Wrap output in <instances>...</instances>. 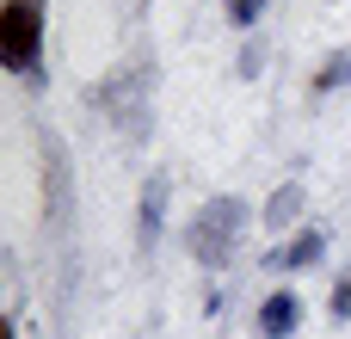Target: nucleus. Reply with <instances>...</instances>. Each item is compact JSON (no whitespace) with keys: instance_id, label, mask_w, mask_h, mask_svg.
I'll return each instance as SVG.
<instances>
[{"instance_id":"f257e3e1","label":"nucleus","mask_w":351,"mask_h":339,"mask_svg":"<svg viewBox=\"0 0 351 339\" xmlns=\"http://www.w3.org/2000/svg\"><path fill=\"white\" fill-rule=\"evenodd\" d=\"M241 229H247V204L241 198H210L197 210V222H191V259L197 266H228Z\"/></svg>"},{"instance_id":"f03ea898","label":"nucleus","mask_w":351,"mask_h":339,"mask_svg":"<svg viewBox=\"0 0 351 339\" xmlns=\"http://www.w3.org/2000/svg\"><path fill=\"white\" fill-rule=\"evenodd\" d=\"M43 49V0H0V62L12 74H31Z\"/></svg>"},{"instance_id":"7ed1b4c3","label":"nucleus","mask_w":351,"mask_h":339,"mask_svg":"<svg viewBox=\"0 0 351 339\" xmlns=\"http://www.w3.org/2000/svg\"><path fill=\"white\" fill-rule=\"evenodd\" d=\"M93 105H105V111H111V124H117L123 136H142V130H148V68L136 62V68L111 74V80L93 93Z\"/></svg>"},{"instance_id":"20e7f679","label":"nucleus","mask_w":351,"mask_h":339,"mask_svg":"<svg viewBox=\"0 0 351 339\" xmlns=\"http://www.w3.org/2000/svg\"><path fill=\"white\" fill-rule=\"evenodd\" d=\"M296 321H302V303H296L290 290L265 296V309H259V334H265V339H290V334H296Z\"/></svg>"},{"instance_id":"39448f33","label":"nucleus","mask_w":351,"mask_h":339,"mask_svg":"<svg viewBox=\"0 0 351 339\" xmlns=\"http://www.w3.org/2000/svg\"><path fill=\"white\" fill-rule=\"evenodd\" d=\"M160 198H167V179H154V185L142 191V241L160 235Z\"/></svg>"},{"instance_id":"423d86ee","label":"nucleus","mask_w":351,"mask_h":339,"mask_svg":"<svg viewBox=\"0 0 351 339\" xmlns=\"http://www.w3.org/2000/svg\"><path fill=\"white\" fill-rule=\"evenodd\" d=\"M296 210H302V185H284V191H278V198L265 204V222H271V229H284V222H290Z\"/></svg>"},{"instance_id":"0eeeda50","label":"nucleus","mask_w":351,"mask_h":339,"mask_svg":"<svg viewBox=\"0 0 351 339\" xmlns=\"http://www.w3.org/2000/svg\"><path fill=\"white\" fill-rule=\"evenodd\" d=\"M315 259H321V235H315V229H308V235H302V241H296V247H284V253H278V259H271V266H315Z\"/></svg>"},{"instance_id":"6e6552de","label":"nucleus","mask_w":351,"mask_h":339,"mask_svg":"<svg viewBox=\"0 0 351 339\" xmlns=\"http://www.w3.org/2000/svg\"><path fill=\"white\" fill-rule=\"evenodd\" d=\"M222 12H228L234 25H253V19L265 12V0H222Z\"/></svg>"},{"instance_id":"1a4fd4ad","label":"nucleus","mask_w":351,"mask_h":339,"mask_svg":"<svg viewBox=\"0 0 351 339\" xmlns=\"http://www.w3.org/2000/svg\"><path fill=\"white\" fill-rule=\"evenodd\" d=\"M333 315H339V321L351 315V278H339V284H333Z\"/></svg>"},{"instance_id":"9d476101","label":"nucleus","mask_w":351,"mask_h":339,"mask_svg":"<svg viewBox=\"0 0 351 339\" xmlns=\"http://www.w3.org/2000/svg\"><path fill=\"white\" fill-rule=\"evenodd\" d=\"M339 74H351V56H333V68H327V74H321V86H333V80H339Z\"/></svg>"}]
</instances>
